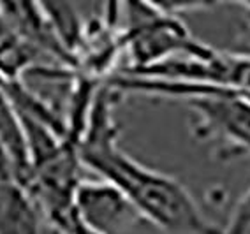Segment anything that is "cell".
Instances as JSON below:
<instances>
[{"instance_id": "6", "label": "cell", "mask_w": 250, "mask_h": 234, "mask_svg": "<svg viewBox=\"0 0 250 234\" xmlns=\"http://www.w3.org/2000/svg\"><path fill=\"white\" fill-rule=\"evenodd\" d=\"M41 67L39 58L23 41L0 5V79L21 81L32 69Z\"/></svg>"}, {"instance_id": "10", "label": "cell", "mask_w": 250, "mask_h": 234, "mask_svg": "<svg viewBox=\"0 0 250 234\" xmlns=\"http://www.w3.org/2000/svg\"><path fill=\"white\" fill-rule=\"evenodd\" d=\"M238 9L243 11V14H245V23L247 27H249V32H250V2H243V4H236Z\"/></svg>"}, {"instance_id": "4", "label": "cell", "mask_w": 250, "mask_h": 234, "mask_svg": "<svg viewBox=\"0 0 250 234\" xmlns=\"http://www.w3.org/2000/svg\"><path fill=\"white\" fill-rule=\"evenodd\" d=\"M80 234H127L143 220L132 203L115 185L85 180L76 194Z\"/></svg>"}, {"instance_id": "11", "label": "cell", "mask_w": 250, "mask_h": 234, "mask_svg": "<svg viewBox=\"0 0 250 234\" xmlns=\"http://www.w3.org/2000/svg\"><path fill=\"white\" fill-rule=\"evenodd\" d=\"M44 234H62V233H58V231H55V229H49V227H48V229H46V233Z\"/></svg>"}, {"instance_id": "7", "label": "cell", "mask_w": 250, "mask_h": 234, "mask_svg": "<svg viewBox=\"0 0 250 234\" xmlns=\"http://www.w3.org/2000/svg\"><path fill=\"white\" fill-rule=\"evenodd\" d=\"M0 141L13 158L14 169H16V181H21L23 176L27 175L28 167L25 131H23L18 109L2 81H0Z\"/></svg>"}, {"instance_id": "2", "label": "cell", "mask_w": 250, "mask_h": 234, "mask_svg": "<svg viewBox=\"0 0 250 234\" xmlns=\"http://www.w3.org/2000/svg\"><path fill=\"white\" fill-rule=\"evenodd\" d=\"M116 86L120 92L182 100L188 109L190 132L197 143L208 144L224 162L250 157V99L240 92L143 76H122Z\"/></svg>"}, {"instance_id": "9", "label": "cell", "mask_w": 250, "mask_h": 234, "mask_svg": "<svg viewBox=\"0 0 250 234\" xmlns=\"http://www.w3.org/2000/svg\"><path fill=\"white\" fill-rule=\"evenodd\" d=\"M16 180V169H14V162L11 158L9 152L5 150V146L0 141V185L7 183V181Z\"/></svg>"}, {"instance_id": "8", "label": "cell", "mask_w": 250, "mask_h": 234, "mask_svg": "<svg viewBox=\"0 0 250 234\" xmlns=\"http://www.w3.org/2000/svg\"><path fill=\"white\" fill-rule=\"evenodd\" d=\"M222 234H250V189L238 199Z\"/></svg>"}, {"instance_id": "5", "label": "cell", "mask_w": 250, "mask_h": 234, "mask_svg": "<svg viewBox=\"0 0 250 234\" xmlns=\"http://www.w3.org/2000/svg\"><path fill=\"white\" fill-rule=\"evenodd\" d=\"M39 206L16 180L0 185V234H44Z\"/></svg>"}, {"instance_id": "3", "label": "cell", "mask_w": 250, "mask_h": 234, "mask_svg": "<svg viewBox=\"0 0 250 234\" xmlns=\"http://www.w3.org/2000/svg\"><path fill=\"white\" fill-rule=\"evenodd\" d=\"M122 25L124 51L130 63L124 71H141L178 57H203L213 48L196 41L178 16L166 13L157 4L129 2Z\"/></svg>"}, {"instance_id": "1", "label": "cell", "mask_w": 250, "mask_h": 234, "mask_svg": "<svg viewBox=\"0 0 250 234\" xmlns=\"http://www.w3.org/2000/svg\"><path fill=\"white\" fill-rule=\"evenodd\" d=\"M118 92L106 83L94 97L85 131L80 137V157L85 169L115 185L138 210L141 218L166 234H222L197 204L190 190L174 176L132 158L118 144L115 104Z\"/></svg>"}]
</instances>
